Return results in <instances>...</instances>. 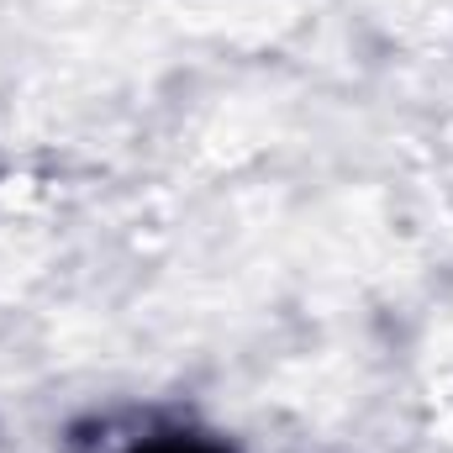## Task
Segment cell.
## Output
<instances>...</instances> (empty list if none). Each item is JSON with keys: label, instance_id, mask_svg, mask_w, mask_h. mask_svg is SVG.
Wrapping results in <instances>:
<instances>
[{"label": "cell", "instance_id": "6da1fadb", "mask_svg": "<svg viewBox=\"0 0 453 453\" xmlns=\"http://www.w3.org/2000/svg\"><path fill=\"white\" fill-rule=\"evenodd\" d=\"M137 453H226V449L206 443V438H185V433H174V438H153V443H142Z\"/></svg>", "mask_w": 453, "mask_h": 453}]
</instances>
